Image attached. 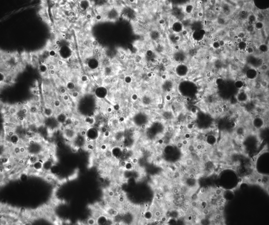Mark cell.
<instances>
[{
	"instance_id": "obj_3",
	"label": "cell",
	"mask_w": 269,
	"mask_h": 225,
	"mask_svg": "<svg viewBox=\"0 0 269 225\" xmlns=\"http://www.w3.org/2000/svg\"><path fill=\"white\" fill-rule=\"evenodd\" d=\"M44 113L45 116L50 117L53 114V111L50 107H45L44 109Z\"/></svg>"
},
{
	"instance_id": "obj_4",
	"label": "cell",
	"mask_w": 269,
	"mask_h": 225,
	"mask_svg": "<svg viewBox=\"0 0 269 225\" xmlns=\"http://www.w3.org/2000/svg\"><path fill=\"white\" fill-rule=\"evenodd\" d=\"M10 142L14 144H16L19 141V137L17 135L14 134L10 137L9 138Z\"/></svg>"
},
{
	"instance_id": "obj_1",
	"label": "cell",
	"mask_w": 269,
	"mask_h": 225,
	"mask_svg": "<svg viewBox=\"0 0 269 225\" xmlns=\"http://www.w3.org/2000/svg\"><path fill=\"white\" fill-rule=\"evenodd\" d=\"M100 132L98 130L93 127H90L86 131L85 138L87 142H93L99 138Z\"/></svg>"
},
{
	"instance_id": "obj_2",
	"label": "cell",
	"mask_w": 269,
	"mask_h": 225,
	"mask_svg": "<svg viewBox=\"0 0 269 225\" xmlns=\"http://www.w3.org/2000/svg\"><path fill=\"white\" fill-rule=\"evenodd\" d=\"M63 134L65 138L70 141L73 140L77 136V133L73 128L68 127L64 130Z\"/></svg>"
},
{
	"instance_id": "obj_5",
	"label": "cell",
	"mask_w": 269,
	"mask_h": 225,
	"mask_svg": "<svg viewBox=\"0 0 269 225\" xmlns=\"http://www.w3.org/2000/svg\"><path fill=\"white\" fill-rule=\"evenodd\" d=\"M30 110L31 113L33 114H36L38 111V108L36 106H32L31 107Z\"/></svg>"
},
{
	"instance_id": "obj_6",
	"label": "cell",
	"mask_w": 269,
	"mask_h": 225,
	"mask_svg": "<svg viewBox=\"0 0 269 225\" xmlns=\"http://www.w3.org/2000/svg\"><path fill=\"white\" fill-rule=\"evenodd\" d=\"M9 111L10 113L12 115H13L17 112V110L14 107H11Z\"/></svg>"
}]
</instances>
